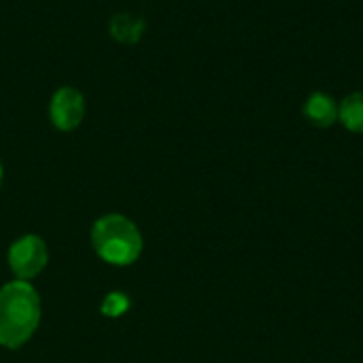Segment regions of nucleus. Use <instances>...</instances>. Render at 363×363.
I'll list each match as a JSON object with an SVG mask.
<instances>
[{
    "label": "nucleus",
    "mask_w": 363,
    "mask_h": 363,
    "mask_svg": "<svg viewBox=\"0 0 363 363\" xmlns=\"http://www.w3.org/2000/svg\"><path fill=\"white\" fill-rule=\"evenodd\" d=\"M130 302L123 294H111L104 302H102V313L106 317H119L128 311Z\"/></svg>",
    "instance_id": "nucleus-8"
},
{
    "label": "nucleus",
    "mask_w": 363,
    "mask_h": 363,
    "mask_svg": "<svg viewBox=\"0 0 363 363\" xmlns=\"http://www.w3.org/2000/svg\"><path fill=\"white\" fill-rule=\"evenodd\" d=\"M0 185H2V162H0Z\"/></svg>",
    "instance_id": "nucleus-9"
},
{
    "label": "nucleus",
    "mask_w": 363,
    "mask_h": 363,
    "mask_svg": "<svg viewBox=\"0 0 363 363\" xmlns=\"http://www.w3.org/2000/svg\"><path fill=\"white\" fill-rule=\"evenodd\" d=\"M304 117L315 128H330L338 121V104L330 94L315 91L304 102Z\"/></svg>",
    "instance_id": "nucleus-5"
},
{
    "label": "nucleus",
    "mask_w": 363,
    "mask_h": 363,
    "mask_svg": "<svg viewBox=\"0 0 363 363\" xmlns=\"http://www.w3.org/2000/svg\"><path fill=\"white\" fill-rule=\"evenodd\" d=\"M338 121L355 134H363V91L347 96L338 104Z\"/></svg>",
    "instance_id": "nucleus-6"
},
{
    "label": "nucleus",
    "mask_w": 363,
    "mask_h": 363,
    "mask_svg": "<svg viewBox=\"0 0 363 363\" xmlns=\"http://www.w3.org/2000/svg\"><path fill=\"white\" fill-rule=\"evenodd\" d=\"M40 323V298L30 281H11L0 289V347H23Z\"/></svg>",
    "instance_id": "nucleus-1"
},
{
    "label": "nucleus",
    "mask_w": 363,
    "mask_h": 363,
    "mask_svg": "<svg viewBox=\"0 0 363 363\" xmlns=\"http://www.w3.org/2000/svg\"><path fill=\"white\" fill-rule=\"evenodd\" d=\"M143 30V21L130 15H117L113 19V36L119 40H136Z\"/></svg>",
    "instance_id": "nucleus-7"
},
{
    "label": "nucleus",
    "mask_w": 363,
    "mask_h": 363,
    "mask_svg": "<svg viewBox=\"0 0 363 363\" xmlns=\"http://www.w3.org/2000/svg\"><path fill=\"white\" fill-rule=\"evenodd\" d=\"M91 247L111 266H132L143 253V236L123 215H104L91 228Z\"/></svg>",
    "instance_id": "nucleus-2"
},
{
    "label": "nucleus",
    "mask_w": 363,
    "mask_h": 363,
    "mask_svg": "<svg viewBox=\"0 0 363 363\" xmlns=\"http://www.w3.org/2000/svg\"><path fill=\"white\" fill-rule=\"evenodd\" d=\"M49 262V249L40 236L28 234L15 240L9 249V268L17 281H30L38 277Z\"/></svg>",
    "instance_id": "nucleus-3"
},
{
    "label": "nucleus",
    "mask_w": 363,
    "mask_h": 363,
    "mask_svg": "<svg viewBox=\"0 0 363 363\" xmlns=\"http://www.w3.org/2000/svg\"><path fill=\"white\" fill-rule=\"evenodd\" d=\"M49 117L62 132H72L85 117V98L74 87H60L49 104Z\"/></svg>",
    "instance_id": "nucleus-4"
}]
</instances>
